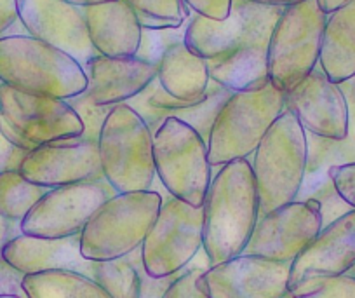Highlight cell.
Masks as SVG:
<instances>
[{
  "label": "cell",
  "mask_w": 355,
  "mask_h": 298,
  "mask_svg": "<svg viewBox=\"0 0 355 298\" xmlns=\"http://www.w3.org/2000/svg\"><path fill=\"white\" fill-rule=\"evenodd\" d=\"M115 194L117 192L107 180L49 188L21 220V232L42 239H61L80 234L94 211Z\"/></svg>",
  "instance_id": "obj_10"
},
{
  "label": "cell",
  "mask_w": 355,
  "mask_h": 298,
  "mask_svg": "<svg viewBox=\"0 0 355 298\" xmlns=\"http://www.w3.org/2000/svg\"><path fill=\"white\" fill-rule=\"evenodd\" d=\"M89 40L100 56L132 58L141 44L136 11L125 0L84 8Z\"/></svg>",
  "instance_id": "obj_22"
},
{
  "label": "cell",
  "mask_w": 355,
  "mask_h": 298,
  "mask_svg": "<svg viewBox=\"0 0 355 298\" xmlns=\"http://www.w3.org/2000/svg\"><path fill=\"white\" fill-rule=\"evenodd\" d=\"M284 110L291 112L310 135L345 140L350 128V107L340 84L317 65L312 74L284 94Z\"/></svg>",
  "instance_id": "obj_13"
},
{
  "label": "cell",
  "mask_w": 355,
  "mask_h": 298,
  "mask_svg": "<svg viewBox=\"0 0 355 298\" xmlns=\"http://www.w3.org/2000/svg\"><path fill=\"white\" fill-rule=\"evenodd\" d=\"M25 274L9 265L0 253V295H16L18 298H28L23 288Z\"/></svg>",
  "instance_id": "obj_35"
},
{
  "label": "cell",
  "mask_w": 355,
  "mask_h": 298,
  "mask_svg": "<svg viewBox=\"0 0 355 298\" xmlns=\"http://www.w3.org/2000/svg\"><path fill=\"white\" fill-rule=\"evenodd\" d=\"M87 75V96L98 107L128 104L148 89L157 78V67L132 58L94 56L84 67Z\"/></svg>",
  "instance_id": "obj_20"
},
{
  "label": "cell",
  "mask_w": 355,
  "mask_h": 298,
  "mask_svg": "<svg viewBox=\"0 0 355 298\" xmlns=\"http://www.w3.org/2000/svg\"><path fill=\"white\" fill-rule=\"evenodd\" d=\"M157 81L167 94L192 107L206 98L211 84L209 67L204 58L187 47L185 40H178L160 58Z\"/></svg>",
  "instance_id": "obj_23"
},
{
  "label": "cell",
  "mask_w": 355,
  "mask_h": 298,
  "mask_svg": "<svg viewBox=\"0 0 355 298\" xmlns=\"http://www.w3.org/2000/svg\"><path fill=\"white\" fill-rule=\"evenodd\" d=\"M19 173L44 188L105 180L98 143L82 138L39 145L26 154Z\"/></svg>",
  "instance_id": "obj_16"
},
{
  "label": "cell",
  "mask_w": 355,
  "mask_h": 298,
  "mask_svg": "<svg viewBox=\"0 0 355 298\" xmlns=\"http://www.w3.org/2000/svg\"><path fill=\"white\" fill-rule=\"evenodd\" d=\"M47 190L26 180L19 169L0 173V217L21 224Z\"/></svg>",
  "instance_id": "obj_26"
},
{
  "label": "cell",
  "mask_w": 355,
  "mask_h": 298,
  "mask_svg": "<svg viewBox=\"0 0 355 298\" xmlns=\"http://www.w3.org/2000/svg\"><path fill=\"white\" fill-rule=\"evenodd\" d=\"M284 8H272L230 54L207 61L211 81L228 91H256L270 84L268 44L272 30Z\"/></svg>",
  "instance_id": "obj_17"
},
{
  "label": "cell",
  "mask_w": 355,
  "mask_h": 298,
  "mask_svg": "<svg viewBox=\"0 0 355 298\" xmlns=\"http://www.w3.org/2000/svg\"><path fill=\"white\" fill-rule=\"evenodd\" d=\"M153 164L160 185L173 197L202 208L213 180L207 143L185 122L167 117L153 133Z\"/></svg>",
  "instance_id": "obj_8"
},
{
  "label": "cell",
  "mask_w": 355,
  "mask_h": 298,
  "mask_svg": "<svg viewBox=\"0 0 355 298\" xmlns=\"http://www.w3.org/2000/svg\"><path fill=\"white\" fill-rule=\"evenodd\" d=\"M306 131L284 110L252 154V173L259 197V217L298 201L306 178Z\"/></svg>",
  "instance_id": "obj_3"
},
{
  "label": "cell",
  "mask_w": 355,
  "mask_h": 298,
  "mask_svg": "<svg viewBox=\"0 0 355 298\" xmlns=\"http://www.w3.org/2000/svg\"><path fill=\"white\" fill-rule=\"evenodd\" d=\"M209 267H187L178 274L176 279L171 283L162 298H209L204 286L202 274Z\"/></svg>",
  "instance_id": "obj_32"
},
{
  "label": "cell",
  "mask_w": 355,
  "mask_h": 298,
  "mask_svg": "<svg viewBox=\"0 0 355 298\" xmlns=\"http://www.w3.org/2000/svg\"><path fill=\"white\" fill-rule=\"evenodd\" d=\"M0 133L6 136V140H8L11 145H15L16 149L25 150V152H32L33 149H37V145H33L28 138H25V136H23L2 114H0Z\"/></svg>",
  "instance_id": "obj_38"
},
{
  "label": "cell",
  "mask_w": 355,
  "mask_h": 298,
  "mask_svg": "<svg viewBox=\"0 0 355 298\" xmlns=\"http://www.w3.org/2000/svg\"><path fill=\"white\" fill-rule=\"evenodd\" d=\"M187 25L182 28H167V30H143L141 28V44L136 53L138 60L146 63L159 65L160 58L167 51V47L173 46L178 40H185Z\"/></svg>",
  "instance_id": "obj_29"
},
{
  "label": "cell",
  "mask_w": 355,
  "mask_h": 298,
  "mask_svg": "<svg viewBox=\"0 0 355 298\" xmlns=\"http://www.w3.org/2000/svg\"><path fill=\"white\" fill-rule=\"evenodd\" d=\"M284 112V92L272 84L256 91H235L214 119L207 138V159L221 167L249 159L266 131Z\"/></svg>",
  "instance_id": "obj_6"
},
{
  "label": "cell",
  "mask_w": 355,
  "mask_h": 298,
  "mask_svg": "<svg viewBox=\"0 0 355 298\" xmlns=\"http://www.w3.org/2000/svg\"><path fill=\"white\" fill-rule=\"evenodd\" d=\"M70 4L78 6V8H89V6L103 4V2H112V0H67Z\"/></svg>",
  "instance_id": "obj_43"
},
{
  "label": "cell",
  "mask_w": 355,
  "mask_h": 298,
  "mask_svg": "<svg viewBox=\"0 0 355 298\" xmlns=\"http://www.w3.org/2000/svg\"><path fill=\"white\" fill-rule=\"evenodd\" d=\"M67 101L70 104V107L77 112L82 124H84V135H82L80 138L87 140V142L98 143L105 119L108 117V114H110L114 107H98V105H94L84 92L75 96V98L67 99Z\"/></svg>",
  "instance_id": "obj_30"
},
{
  "label": "cell",
  "mask_w": 355,
  "mask_h": 298,
  "mask_svg": "<svg viewBox=\"0 0 355 298\" xmlns=\"http://www.w3.org/2000/svg\"><path fill=\"white\" fill-rule=\"evenodd\" d=\"M319 67L336 84L355 78V0L327 15Z\"/></svg>",
  "instance_id": "obj_24"
},
{
  "label": "cell",
  "mask_w": 355,
  "mask_h": 298,
  "mask_svg": "<svg viewBox=\"0 0 355 298\" xmlns=\"http://www.w3.org/2000/svg\"><path fill=\"white\" fill-rule=\"evenodd\" d=\"M348 274H350V276H354V277H355V265L352 267V269H350V272H348Z\"/></svg>",
  "instance_id": "obj_45"
},
{
  "label": "cell",
  "mask_w": 355,
  "mask_h": 298,
  "mask_svg": "<svg viewBox=\"0 0 355 298\" xmlns=\"http://www.w3.org/2000/svg\"><path fill=\"white\" fill-rule=\"evenodd\" d=\"M248 2L259 6H270V8H289V6L298 4V2H303V0H248Z\"/></svg>",
  "instance_id": "obj_41"
},
{
  "label": "cell",
  "mask_w": 355,
  "mask_h": 298,
  "mask_svg": "<svg viewBox=\"0 0 355 298\" xmlns=\"http://www.w3.org/2000/svg\"><path fill=\"white\" fill-rule=\"evenodd\" d=\"M327 174L345 204L355 210V163L329 167Z\"/></svg>",
  "instance_id": "obj_33"
},
{
  "label": "cell",
  "mask_w": 355,
  "mask_h": 298,
  "mask_svg": "<svg viewBox=\"0 0 355 298\" xmlns=\"http://www.w3.org/2000/svg\"><path fill=\"white\" fill-rule=\"evenodd\" d=\"M202 208V249L209 267L242 255L259 218L251 160L237 159L218 167Z\"/></svg>",
  "instance_id": "obj_1"
},
{
  "label": "cell",
  "mask_w": 355,
  "mask_h": 298,
  "mask_svg": "<svg viewBox=\"0 0 355 298\" xmlns=\"http://www.w3.org/2000/svg\"><path fill=\"white\" fill-rule=\"evenodd\" d=\"M0 82L26 94L70 99L87 89L84 67L30 35L0 37Z\"/></svg>",
  "instance_id": "obj_2"
},
{
  "label": "cell",
  "mask_w": 355,
  "mask_h": 298,
  "mask_svg": "<svg viewBox=\"0 0 355 298\" xmlns=\"http://www.w3.org/2000/svg\"><path fill=\"white\" fill-rule=\"evenodd\" d=\"M202 225L204 208L167 195L139 248L146 274L160 279L185 270L202 249Z\"/></svg>",
  "instance_id": "obj_9"
},
{
  "label": "cell",
  "mask_w": 355,
  "mask_h": 298,
  "mask_svg": "<svg viewBox=\"0 0 355 298\" xmlns=\"http://www.w3.org/2000/svg\"><path fill=\"white\" fill-rule=\"evenodd\" d=\"M0 298H18L16 295H0Z\"/></svg>",
  "instance_id": "obj_44"
},
{
  "label": "cell",
  "mask_w": 355,
  "mask_h": 298,
  "mask_svg": "<svg viewBox=\"0 0 355 298\" xmlns=\"http://www.w3.org/2000/svg\"><path fill=\"white\" fill-rule=\"evenodd\" d=\"M270 9V6L252 4L248 0H232L230 15L223 22L192 13L185 30L187 47L206 61L227 56L241 46L252 26Z\"/></svg>",
  "instance_id": "obj_19"
},
{
  "label": "cell",
  "mask_w": 355,
  "mask_h": 298,
  "mask_svg": "<svg viewBox=\"0 0 355 298\" xmlns=\"http://www.w3.org/2000/svg\"><path fill=\"white\" fill-rule=\"evenodd\" d=\"M322 231L320 203L298 199L258 218L242 255L293 263Z\"/></svg>",
  "instance_id": "obj_11"
},
{
  "label": "cell",
  "mask_w": 355,
  "mask_h": 298,
  "mask_svg": "<svg viewBox=\"0 0 355 298\" xmlns=\"http://www.w3.org/2000/svg\"><path fill=\"white\" fill-rule=\"evenodd\" d=\"M21 224L19 222L8 220V218L0 217V253L4 251L6 245L11 242L12 239L21 235Z\"/></svg>",
  "instance_id": "obj_40"
},
{
  "label": "cell",
  "mask_w": 355,
  "mask_h": 298,
  "mask_svg": "<svg viewBox=\"0 0 355 298\" xmlns=\"http://www.w3.org/2000/svg\"><path fill=\"white\" fill-rule=\"evenodd\" d=\"M138 270L139 279H141V297L139 298H162V295L166 293V290L171 286V283L178 277V274L176 276L160 277V279L148 276L146 270L143 269V262L139 263Z\"/></svg>",
  "instance_id": "obj_36"
},
{
  "label": "cell",
  "mask_w": 355,
  "mask_h": 298,
  "mask_svg": "<svg viewBox=\"0 0 355 298\" xmlns=\"http://www.w3.org/2000/svg\"><path fill=\"white\" fill-rule=\"evenodd\" d=\"M138 15L153 16V18L169 19L180 25H185L189 22L190 11L183 0H125Z\"/></svg>",
  "instance_id": "obj_31"
},
{
  "label": "cell",
  "mask_w": 355,
  "mask_h": 298,
  "mask_svg": "<svg viewBox=\"0 0 355 298\" xmlns=\"http://www.w3.org/2000/svg\"><path fill=\"white\" fill-rule=\"evenodd\" d=\"M291 263L239 255L202 274L209 298H286Z\"/></svg>",
  "instance_id": "obj_15"
},
{
  "label": "cell",
  "mask_w": 355,
  "mask_h": 298,
  "mask_svg": "<svg viewBox=\"0 0 355 298\" xmlns=\"http://www.w3.org/2000/svg\"><path fill=\"white\" fill-rule=\"evenodd\" d=\"M0 114L37 147L84 135V124L67 99L26 94L2 82Z\"/></svg>",
  "instance_id": "obj_12"
},
{
  "label": "cell",
  "mask_w": 355,
  "mask_h": 298,
  "mask_svg": "<svg viewBox=\"0 0 355 298\" xmlns=\"http://www.w3.org/2000/svg\"><path fill=\"white\" fill-rule=\"evenodd\" d=\"M2 256L9 265L25 276L47 270H71L96 281L100 269V262L82 256L80 234L61 239H42L21 234L6 245Z\"/></svg>",
  "instance_id": "obj_21"
},
{
  "label": "cell",
  "mask_w": 355,
  "mask_h": 298,
  "mask_svg": "<svg viewBox=\"0 0 355 298\" xmlns=\"http://www.w3.org/2000/svg\"><path fill=\"white\" fill-rule=\"evenodd\" d=\"M101 171L117 194L153 190V133L128 104L112 108L98 138Z\"/></svg>",
  "instance_id": "obj_5"
},
{
  "label": "cell",
  "mask_w": 355,
  "mask_h": 298,
  "mask_svg": "<svg viewBox=\"0 0 355 298\" xmlns=\"http://www.w3.org/2000/svg\"><path fill=\"white\" fill-rule=\"evenodd\" d=\"M326 19L317 0L282 9L268 44V78L284 94L319 65Z\"/></svg>",
  "instance_id": "obj_7"
},
{
  "label": "cell",
  "mask_w": 355,
  "mask_h": 298,
  "mask_svg": "<svg viewBox=\"0 0 355 298\" xmlns=\"http://www.w3.org/2000/svg\"><path fill=\"white\" fill-rule=\"evenodd\" d=\"M23 288L28 298H112L96 281L71 270L26 274Z\"/></svg>",
  "instance_id": "obj_25"
},
{
  "label": "cell",
  "mask_w": 355,
  "mask_h": 298,
  "mask_svg": "<svg viewBox=\"0 0 355 298\" xmlns=\"http://www.w3.org/2000/svg\"><path fill=\"white\" fill-rule=\"evenodd\" d=\"M348 0H317V4H319V8L322 9L326 15H331L333 11H336L338 8H341V6L347 4Z\"/></svg>",
  "instance_id": "obj_42"
},
{
  "label": "cell",
  "mask_w": 355,
  "mask_h": 298,
  "mask_svg": "<svg viewBox=\"0 0 355 298\" xmlns=\"http://www.w3.org/2000/svg\"><path fill=\"white\" fill-rule=\"evenodd\" d=\"M141 251L136 249L124 258L100 262L96 283L112 298H139L141 297V279H139Z\"/></svg>",
  "instance_id": "obj_27"
},
{
  "label": "cell",
  "mask_w": 355,
  "mask_h": 298,
  "mask_svg": "<svg viewBox=\"0 0 355 298\" xmlns=\"http://www.w3.org/2000/svg\"><path fill=\"white\" fill-rule=\"evenodd\" d=\"M286 298H355V277L350 274L312 277L291 288Z\"/></svg>",
  "instance_id": "obj_28"
},
{
  "label": "cell",
  "mask_w": 355,
  "mask_h": 298,
  "mask_svg": "<svg viewBox=\"0 0 355 298\" xmlns=\"http://www.w3.org/2000/svg\"><path fill=\"white\" fill-rule=\"evenodd\" d=\"M19 22L18 18V6L16 0H0V37L11 30L12 25Z\"/></svg>",
  "instance_id": "obj_39"
},
{
  "label": "cell",
  "mask_w": 355,
  "mask_h": 298,
  "mask_svg": "<svg viewBox=\"0 0 355 298\" xmlns=\"http://www.w3.org/2000/svg\"><path fill=\"white\" fill-rule=\"evenodd\" d=\"M355 265V210L324 225L315 239L293 260L288 288L312 277H333Z\"/></svg>",
  "instance_id": "obj_18"
},
{
  "label": "cell",
  "mask_w": 355,
  "mask_h": 298,
  "mask_svg": "<svg viewBox=\"0 0 355 298\" xmlns=\"http://www.w3.org/2000/svg\"><path fill=\"white\" fill-rule=\"evenodd\" d=\"M26 33L73 58L82 67L98 56L89 40L84 8L67 0H16Z\"/></svg>",
  "instance_id": "obj_14"
},
{
  "label": "cell",
  "mask_w": 355,
  "mask_h": 298,
  "mask_svg": "<svg viewBox=\"0 0 355 298\" xmlns=\"http://www.w3.org/2000/svg\"><path fill=\"white\" fill-rule=\"evenodd\" d=\"M183 2L192 13L214 22L227 19L232 9V0H183Z\"/></svg>",
  "instance_id": "obj_34"
},
{
  "label": "cell",
  "mask_w": 355,
  "mask_h": 298,
  "mask_svg": "<svg viewBox=\"0 0 355 298\" xmlns=\"http://www.w3.org/2000/svg\"><path fill=\"white\" fill-rule=\"evenodd\" d=\"M162 201L159 190L112 195L82 229V256L93 262H108L135 253L143 246Z\"/></svg>",
  "instance_id": "obj_4"
},
{
  "label": "cell",
  "mask_w": 355,
  "mask_h": 298,
  "mask_svg": "<svg viewBox=\"0 0 355 298\" xmlns=\"http://www.w3.org/2000/svg\"><path fill=\"white\" fill-rule=\"evenodd\" d=\"M28 152L25 150L16 149L15 145L6 140V136L0 133V173H4V171H12V169H19L21 166L23 159Z\"/></svg>",
  "instance_id": "obj_37"
}]
</instances>
